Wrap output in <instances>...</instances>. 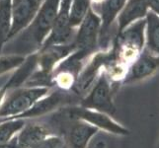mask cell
I'll use <instances>...</instances> for the list:
<instances>
[{"label": "cell", "instance_id": "obj_2", "mask_svg": "<svg viewBox=\"0 0 159 148\" xmlns=\"http://www.w3.org/2000/svg\"><path fill=\"white\" fill-rule=\"evenodd\" d=\"M52 89L45 86H23L8 91L0 108V120L14 119L28 111Z\"/></svg>", "mask_w": 159, "mask_h": 148}, {"label": "cell", "instance_id": "obj_7", "mask_svg": "<svg viewBox=\"0 0 159 148\" xmlns=\"http://www.w3.org/2000/svg\"><path fill=\"white\" fill-rule=\"evenodd\" d=\"M101 19L91 8L86 17L76 29L73 40L75 51H79L85 56H90L96 51L99 43Z\"/></svg>", "mask_w": 159, "mask_h": 148}, {"label": "cell", "instance_id": "obj_19", "mask_svg": "<svg viewBox=\"0 0 159 148\" xmlns=\"http://www.w3.org/2000/svg\"><path fill=\"white\" fill-rule=\"evenodd\" d=\"M91 4V0H71L69 10V21L73 29H77L78 26L86 17Z\"/></svg>", "mask_w": 159, "mask_h": 148}, {"label": "cell", "instance_id": "obj_18", "mask_svg": "<svg viewBox=\"0 0 159 148\" xmlns=\"http://www.w3.org/2000/svg\"><path fill=\"white\" fill-rule=\"evenodd\" d=\"M146 51L159 56V16L152 12L147 14Z\"/></svg>", "mask_w": 159, "mask_h": 148}, {"label": "cell", "instance_id": "obj_27", "mask_svg": "<svg viewBox=\"0 0 159 148\" xmlns=\"http://www.w3.org/2000/svg\"><path fill=\"white\" fill-rule=\"evenodd\" d=\"M156 148H159V142H158V144H157V147Z\"/></svg>", "mask_w": 159, "mask_h": 148}, {"label": "cell", "instance_id": "obj_26", "mask_svg": "<svg viewBox=\"0 0 159 148\" xmlns=\"http://www.w3.org/2000/svg\"><path fill=\"white\" fill-rule=\"evenodd\" d=\"M21 0H12V5L13 4H16V3H18V2H20Z\"/></svg>", "mask_w": 159, "mask_h": 148}, {"label": "cell", "instance_id": "obj_4", "mask_svg": "<svg viewBox=\"0 0 159 148\" xmlns=\"http://www.w3.org/2000/svg\"><path fill=\"white\" fill-rule=\"evenodd\" d=\"M144 26V21L136 22L118 35L116 46L113 51L119 61L129 66V64L143 52Z\"/></svg>", "mask_w": 159, "mask_h": 148}, {"label": "cell", "instance_id": "obj_15", "mask_svg": "<svg viewBox=\"0 0 159 148\" xmlns=\"http://www.w3.org/2000/svg\"><path fill=\"white\" fill-rule=\"evenodd\" d=\"M127 0H103L101 5V29L99 43L103 47L107 45V35L114 20L125 6Z\"/></svg>", "mask_w": 159, "mask_h": 148}, {"label": "cell", "instance_id": "obj_17", "mask_svg": "<svg viewBox=\"0 0 159 148\" xmlns=\"http://www.w3.org/2000/svg\"><path fill=\"white\" fill-rule=\"evenodd\" d=\"M12 25V0H0V52L9 41Z\"/></svg>", "mask_w": 159, "mask_h": 148}, {"label": "cell", "instance_id": "obj_20", "mask_svg": "<svg viewBox=\"0 0 159 148\" xmlns=\"http://www.w3.org/2000/svg\"><path fill=\"white\" fill-rule=\"evenodd\" d=\"M23 119H7L0 120V146L7 143L25 124Z\"/></svg>", "mask_w": 159, "mask_h": 148}, {"label": "cell", "instance_id": "obj_5", "mask_svg": "<svg viewBox=\"0 0 159 148\" xmlns=\"http://www.w3.org/2000/svg\"><path fill=\"white\" fill-rule=\"evenodd\" d=\"M114 56V52L103 51L99 52H94L87 58L83 67L79 72L74 87L71 92L79 97V100L88 92L92 86L95 84L97 79L103 72L106 64L109 60Z\"/></svg>", "mask_w": 159, "mask_h": 148}, {"label": "cell", "instance_id": "obj_11", "mask_svg": "<svg viewBox=\"0 0 159 148\" xmlns=\"http://www.w3.org/2000/svg\"><path fill=\"white\" fill-rule=\"evenodd\" d=\"M43 0H21L12 5V25L9 34V41L26 30L34 20Z\"/></svg>", "mask_w": 159, "mask_h": 148}, {"label": "cell", "instance_id": "obj_21", "mask_svg": "<svg viewBox=\"0 0 159 148\" xmlns=\"http://www.w3.org/2000/svg\"><path fill=\"white\" fill-rule=\"evenodd\" d=\"M22 54H4L0 56V76L9 73L18 68L25 60Z\"/></svg>", "mask_w": 159, "mask_h": 148}, {"label": "cell", "instance_id": "obj_6", "mask_svg": "<svg viewBox=\"0 0 159 148\" xmlns=\"http://www.w3.org/2000/svg\"><path fill=\"white\" fill-rule=\"evenodd\" d=\"M60 1L61 0H43L34 20L26 29L29 37L38 47V49L42 47L52 29L58 13Z\"/></svg>", "mask_w": 159, "mask_h": 148}, {"label": "cell", "instance_id": "obj_23", "mask_svg": "<svg viewBox=\"0 0 159 148\" xmlns=\"http://www.w3.org/2000/svg\"><path fill=\"white\" fill-rule=\"evenodd\" d=\"M145 1L147 5H149L156 13L159 14V0H145Z\"/></svg>", "mask_w": 159, "mask_h": 148}, {"label": "cell", "instance_id": "obj_8", "mask_svg": "<svg viewBox=\"0 0 159 148\" xmlns=\"http://www.w3.org/2000/svg\"><path fill=\"white\" fill-rule=\"evenodd\" d=\"M71 0H61L58 13L52 29L41 47L50 46L70 45L73 43L76 29H73L69 21V10Z\"/></svg>", "mask_w": 159, "mask_h": 148}, {"label": "cell", "instance_id": "obj_13", "mask_svg": "<svg viewBox=\"0 0 159 148\" xmlns=\"http://www.w3.org/2000/svg\"><path fill=\"white\" fill-rule=\"evenodd\" d=\"M52 134V130L45 124L26 122L13 139L18 148H31Z\"/></svg>", "mask_w": 159, "mask_h": 148}, {"label": "cell", "instance_id": "obj_3", "mask_svg": "<svg viewBox=\"0 0 159 148\" xmlns=\"http://www.w3.org/2000/svg\"><path fill=\"white\" fill-rule=\"evenodd\" d=\"M117 88L118 86L109 80L103 70L92 88L79 100L78 105L114 116L117 113V107L114 102Z\"/></svg>", "mask_w": 159, "mask_h": 148}, {"label": "cell", "instance_id": "obj_9", "mask_svg": "<svg viewBox=\"0 0 159 148\" xmlns=\"http://www.w3.org/2000/svg\"><path fill=\"white\" fill-rule=\"evenodd\" d=\"M71 97L68 92L62 90H51L46 96L38 100L28 111L23 113L14 119H33L45 117L53 112H57L63 107L71 105Z\"/></svg>", "mask_w": 159, "mask_h": 148}, {"label": "cell", "instance_id": "obj_1", "mask_svg": "<svg viewBox=\"0 0 159 148\" xmlns=\"http://www.w3.org/2000/svg\"><path fill=\"white\" fill-rule=\"evenodd\" d=\"M57 114L67 120H81V122L87 123L99 129V131H105L109 134L128 136L130 133L129 129L114 119L113 116L81 107L80 105H69L63 107L58 110Z\"/></svg>", "mask_w": 159, "mask_h": 148}, {"label": "cell", "instance_id": "obj_10", "mask_svg": "<svg viewBox=\"0 0 159 148\" xmlns=\"http://www.w3.org/2000/svg\"><path fill=\"white\" fill-rule=\"evenodd\" d=\"M159 70V56L143 51L129 64L123 84H134L151 77Z\"/></svg>", "mask_w": 159, "mask_h": 148}, {"label": "cell", "instance_id": "obj_14", "mask_svg": "<svg viewBox=\"0 0 159 148\" xmlns=\"http://www.w3.org/2000/svg\"><path fill=\"white\" fill-rule=\"evenodd\" d=\"M38 69V52L30 53L25 57L24 62L14 70L13 74L4 84L8 91L25 86Z\"/></svg>", "mask_w": 159, "mask_h": 148}, {"label": "cell", "instance_id": "obj_22", "mask_svg": "<svg viewBox=\"0 0 159 148\" xmlns=\"http://www.w3.org/2000/svg\"><path fill=\"white\" fill-rule=\"evenodd\" d=\"M65 145V140L63 136L52 134L48 137H47L45 140H43L37 145L33 146L31 148H63Z\"/></svg>", "mask_w": 159, "mask_h": 148}, {"label": "cell", "instance_id": "obj_16", "mask_svg": "<svg viewBox=\"0 0 159 148\" xmlns=\"http://www.w3.org/2000/svg\"><path fill=\"white\" fill-rule=\"evenodd\" d=\"M147 3L145 0H129L119 17L118 35L130 25L134 20L143 17L147 13Z\"/></svg>", "mask_w": 159, "mask_h": 148}, {"label": "cell", "instance_id": "obj_24", "mask_svg": "<svg viewBox=\"0 0 159 148\" xmlns=\"http://www.w3.org/2000/svg\"><path fill=\"white\" fill-rule=\"evenodd\" d=\"M7 92H8V90L5 88L4 85L2 87H0V108H1V106H2V103L4 101L5 96H6Z\"/></svg>", "mask_w": 159, "mask_h": 148}, {"label": "cell", "instance_id": "obj_25", "mask_svg": "<svg viewBox=\"0 0 159 148\" xmlns=\"http://www.w3.org/2000/svg\"><path fill=\"white\" fill-rule=\"evenodd\" d=\"M95 148H106V144L104 143V142L100 141V142H98V143L96 144Z\"/></svg>", "mask_w": 159, "mask_h": 148}, {"label": "cell", "instance_id": "obj_12", "mask_svg": "<svg viewBox=\"0 0 159 148\" xmlns=\"http://www.w3.org/2000/svg\"><path fill=\"white\" fill-rule=\"evenodd\" d=\"M64 140L68 148H87L92 138L100 132L99 129L81 120H68Z\"/></svg>", "mask_w": 159, "mask_h": 148}]
</instances>
